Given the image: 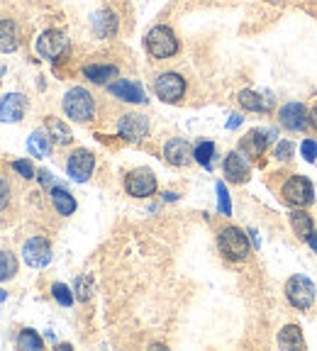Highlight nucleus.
Listing matches in <instances>:
<instances>
[{"label": "nucleus", "mask_w": 317, "mask_h": 351, "mask_svg": "<svg viewBox=\"0 0 317 351\" xmlns=\"http://www.w3.org/2000/svg\"><path fill=\"white\" fill-rule=\"evenodd\" d=\"M64 112L71 117L73 122H88L95 115V103L93 95L88 93L86 88H71L64 95Z\"/></svg>", "instance_id": "obj_1"}, {"label": "nucleus", "mask_w": 317, "mask_h": 351, "mask_svg": "<svg viewBox=\"0 0 317 351\" xmlns=\"http://www.w3.org/2000/svg\"><path fill=\"white\" fill-rule=\"evenodd\" d=\"M147 51L154 59H169L178 51V39H176L174 29L166 25H156L154 29H149L147 34Z\"/></svg>", "instance_id": "obj_2"}, {"label": "nucleus", "mask_w": 317, "mask_h": 351, "mask_svg": "<svg viewBox=\"0 0 317 351\" xmlns=\"http://www.w3.org/2000/svg\"><path fill=\"white\" fill-rule=\"evenodd\" d=\"M220 249H222V254L227 258H232V261H242V258L249 256V239H246V234L242 230H237V227H224L222 232H220Z\"/></svg>", "instance_id": "obj_3"}, {"label": "nucleus", "mask_w": 317, "mask_h": 351, "mask_svg": "<svg viewBox=\"0 0 317 351\" xmlns=\"http://www.w3.org/2000/svg\"><path fill=\"white\" fill-rule=\"evenodd\" d=\"M285 295H288L290 305L298 310H307L315 302V283L305 276H293L285 283Z\"/></svg>", "instance_id": "obj_4"}, {"label": "nucleus", "mask_w": 317, "mask_h": 351, "mask_svg": "<svg viewBox=\"0 0 317 351\" xmlns=\"http://www.w3.org/2000/svg\"><path fill=\"white\" fill-rule=\"evenodd\" d=\"M283 197L296 208H307L312 203V197H315V188H312V183L307 181L305 176H293V178L285 181Z\"/></svg>", "instance_id": "obj_5"}, {"label": "nucleus", "mask_w": 317, "mask_h": 351, "mask_svg": "<svg viewBox=\"0 0 317 351\" xmlns=\"http://www.w3.org/2000/svg\"><path fill=\"white\" fill-rule=\"evenodd\" d=\"M69 49V39L59 29H47L37 39V54L47 61H56L64 51Z\"/></svg>", "instance_id": "obj_6"}, {"label": "nucleus", "mask_w": 317, "mask_h": 351, "mask_svg": "<svg viewBox=\"0 0 317 351\" xmlns=\"http://www.w3.org/2000/svg\"><path fill=\"white\" fill-rule=\"evenodd\" d=\"M154 90L164 103H178L186 93V81L178 73H161L154 83Z\"/></svg>", "instance_id": "obj_7"}, {"label": "nucleus", "mask_w": 317, "mask_h": 351, "mask_svg": "<svg viewBox=\"0 0 317 351\" xmlns=\"http://www.w3.org/2000/svg\"><path fill=\"white\" fill-rule=\"evenodd\" d=\"M22 256H25V263L32 266V269H44V266L51 261L49 241L44 239V237H34V239L25 241V247H22Z\"/></svg>", "instance_id": "obj_8"}, {"label": "nucleus", "mask_w": 317, "mask_h": 351, "mask_svg": "<svg viewBox=\"0 0 317 351\" xmlns=\"http://www.w3.org/2000/svg\"><path fill=\"white\" fill-rule=\"evenodd\" d=\"M127 193L134 197H149L154 191H156V176L149 169H134L130 176H127Z\"/></svg>", "instance_id": "obj_9"}, {"label": "nucleus", "mask_w": 317, "mask_h": 351, "mask_svg": "<svg viewBox=\"0 0 317 351\" xmlns=\"http://www.w3.org/2000/svg\"><path fill=\"white\" fill-rule=\"evenodd\" d=\"M93 166H95V159L93 154L86 152V149H76V152L69 156V176H71L76 183H86L93 173Z\"/></svg>", "instance_id": "obj_10"}, {"label": "nucleus", "mask_w": 317, "mask_h": 351, "mask_svg": "<svg viewBox=\"0 0 317 351\" xmlns=\"http://www.w3.org/2000/svg\"><path fill=\"white\" fill-rule=\"evenodd\" d=\"M307 122H310V115H307L305 105L301 103H288L281 108V125L285 127V130L290 132H301L307 127Z\"/></svg>", "instance_id": "obj_11"}, {"label": "nucleus", "mask_w": 317, "mask_h": 351, "mask_svg": "<svg viewBox=\"0 0 317 351\" xmlns=\"http://www.w3.org/2000/svg\"><path fill=\"white\" fill-rule=\"evenodd\" d=\"M117 132H120V137L130 139V142H139L149 132V122L144 115H125L117 125Z\"/></svg>", "instance_id": "obj_12"}, {"label": "nucleus", "mask_w": 317, "mask_h": 351, "mask_svg": "<svg viewBox=\"0 0 317 351\" xmlns=\"http://www.w3.org/2000/svg\"><path fill=\"white\" fill-rule=\"evenodd\" d=\"M27 108V100L20 93H8L5 98L0 100V120L3 122H20Z\"/></svg>", "instance_id": "obj_13"}, {"label": "nucleus", "mask_w": 317, "mask_h": 351, "mask_svg": "<svg viewBox=\"0 0 317 351\" xmlns=\"http://www.w3.org/2000/svg\"><path fill=\"white\" fill-rule=\"evenodd\" d=\"M224 176L232 183H244L249 178V161L239 152L227 154V159H224Z\"/></svg>", "instance_id": "obj_14"}, {"label": "nucleus", "mask_w": 317, "mask_h": 351, "mask_svg": "<svg viewBox=\"0 0 317 351\" xmlns=\"http://www.w3.org/2000/svg\"><path fill=\"white\" fill-rule=\"evenodd\" d=\"M110 93L115 95V98L125 100V103H144L147 100V95H144L142 86L134 81H115V83H110Z\"/></svg>", "instance_id": "obj_15"}, {"label": "nucleus", "mask_w": 317, "mask_h": 351, "mask_svg": "<svg viewBox=\"0 0 317 351\" xmlns=\"http://www.w3.org/2000/svg\"><path fill=\"white\" fill-rule=\"evenodd\" d=\"M164 156H166V161H169V164L186 166L188 161H191V156H193V149H191V144H188L186 139L176 137V139H171V142H166Z\"/></svg>", "instance_id": "obj_16"}, {"label": "nucleus", "mask_w": 317, "mask_h": 351, "mask_svg": "<svg viewBox=\"0 0 317 351\" xmlns=\"http://www.w3.org/2000/svg\"><path fill=\"white\" fill-rule=\"evenodd\" d=\"M274 134H276L274 130H268V132H263V130H254V132H249V134H246L244 139H242L239 147L244 149L246 154H252V156H259V154L266 152L268 142H271V137H274Z\"/></svg>", "instance_id": "obj_17"}, {"label": "nucleus", "mask_w": 317, "mask_h": 351, "mask_svg": "<svg viewBox=\"0 0 317 351\" xmlns=\"http://www.w3.org/2000/svg\"><path fill=\"white\" fill-rule=\"evenodd\" d=\"M93 29L98 37H113L117 32V17L115 12L100 10L98 15H93Z\"/></svg>", "instance_id": "obj_18"}, {"label": "nucleus", "mask_w": 317, "mask_h": 351, "mask_svg": "<svg viewBox=\"0 0 317 351\" xmlns=\"http://www.w3.org/2000/svg\"><path fill=\"white\" fill-rule=\"evenodd\" d=\"M20 37H17V27L12 20H0V51L8 54V51H15Z\"/></svg>", "instance_id": "obj_19"}, {"label": "nucleus", "mask_w": 317, "mask_h": 351, "mask_svg": "<svg viewBox=\"0 0 317 351\" xmlns=\"http://www.w3.org/2000/svg\"><path fill=\"white\" fill-rule=\"evenodd\" d=\"M83 76L93 83H108V81H113V78H117V66H110V64L86 66V69H83Z\"/></svg>", "instance_id": "obj_20"}, {"label": "nucleus", "mask_w": 317, "mask_h": 351, "mask_svg": "<svg viewBox=\"0 0 317 351\" xmlns=\"http://www.w3.org/2000/svg\"><path fill=\"white\" fill-rule=\"evenodd\" d=\"M51 203H54V208L59 215H71L73 210H76V200H73V195L61 186L51 188Z\"/></svg>", "instance_id": "obj_21"}, {"label": "nucleus", "mask_w": 317, "mask_h": 351, "mask_svg": "<svg viewBox=\"0 0 317 351\" xmlns=\"http://www.w3.org/2000/svg\"><path fill=\"white\" fill-rule=\"evenodd\" d=\"M290 225H293V232L298 234V239H303V241L310 239L312 230H315L310 215H305L303 210H293V213H290Z\"/></svg>", "instance_id": "obj_22"}, {"label": "nucleus", "mask_w": 317, "mask_h": 351, "mask_svg": "<svg viewBox=\"0 0 317 351\" xmlns=\"http://www.w3.org/2000/svg\"><path fill=\"white\" fill-rule=\"evenodd\" d=\"M279 346L281 349H301L303 346V332L298 324H285L279 332Z\"/></svg>", "instance_id": "obj_23"}, {"label": "nucleus", "mask_w": 317, "mask_h": 351, "mask_svg": "<svg viewBox=\"0 0 317 351\" xmlns=\"http://www.w3.org/2000/svg\"><path fill=\"white\" fill-rule=\"evenodd\" d=\"M239 105L246 110H252V112H266V110L271 108V100H266L263 95L254 93V90H242Z\"/></svg>", "instance_id": "obj_24"}, {"label": "nucleus", "mask_w": 317, "mask_h": 351, "mask_svg": "<svg viewBox=\"0 0 317 351\" xmlns=\"http://www.w3.org/2000/svg\"><path fill=\"white\" fill-rule=\"evenodd\" d=\"M51 144H49V137L44 134V132H32L27 139V152L32 154V156H37V159H44L47 154H49Z\"/></svg>", "instance_id": "obj_25"}, {"label": "nucleus", "mask_w": 317, "mask_h": 351, "mask_svg": "<svg viewBox=\"0 0 317 351\" xmlns=\"http://www.w3.org/2000/svg\"><path fill=\"white\" fill-rule=\"evenodd\" d=\"M44 341L39 339V335L34 329H22L17 337V349L20 351H42Z\"/></svg>", "instance_id": "obj_26"}, {"label": "nucleus", "mask_w": 317, "mask_h": 351, "mask_svg": "<svg viewBox=\"0 0 317 351\" xmlns=\"http://www.w3.org/2000/svg\"><path fill=\"white\" fill-rule=\"evenodd\" d=\"M213 156H215V144L213 142H200L196 149H193V159H196L200 166H205V169L213 166Z\"/></svg>", "instance_id": "obj_27"}, {"label": "nucleus", "mask_w": 317, "mask_h": 351, "mask_svg": "<svg viewBox=\"0 0 317 351\" xmlns=\"http://www.w3.org/2000/svg\"><path fill=\"white\" fill-rule=\"evenodd\" d=\"M17 274V261L10 252H0V280H8Z\"/></svg>", "instance_id": "obj_28"}, {"label": "nucleus", "mask_w": 317, "mask_h": 351, "mask_svg": "<svg viewBox=\"0 0 317 351\" xmlns=\"http://www.w3.org/2000/svg\"><path fill=\"white\" fill-rule=\"evenodd\" d=\"M51 295H54V300L59 302V305H64V307H69L73 302L71 288H69V285H64V283H54V285H51Z\"/></svg>", "instance_id": "obj_29"}, {"label": "nucleus", "mask_w": 317, "mask_h": 351, "mask_svg": "<svg viewBox=\"0 0 317 351\" xmlns=\"http://www.w3.org/2000/svg\"><path fill=\"white\" fill-rule=\"evenodd\" d=\"M215 191H218V208L222 215H232V203H230V193H227V186L224 183H218L215 186Z\"/></svg>", "instance_id": "obj_30"}, {"label": "nucleus", "mask_w": 317, "mask_h": 351, "mask_svg": "<svg viewBox=\"0 0 317 351\" xmlns=\"http://www.w3.org/2000/svg\"><path fill=\"white\" fill-rule=\"evenodd\" d=\"M49 130H51V132H54V134H56L54 139H56V142H59V144H69V142H71V132L66 130V127L61 125V122L51 120V122H49Z\"/></svg>", "instance_id": "obj_31"}, {"label": "nucleus", "mask_w": 317, "mask_h": 351, "mask_svg": "<svg viewBox=\"0 0 317 351\" xmlns=\"http://www.w3.org/2000/svg\"><path fill=\"white\" fill-rule=\"evenodd\" d=\"M91 291H93V283H91V278H78L76 280V293H78V300H88L91 298Z\"/></svg>", "instance_id": "obj_32"}, {"label": "nucleus", "mask_w": 317, "mask_h": 351, "mask_svg": "<svg viewBox=\"0 0 317 351\" xmlns=\"http://www.w3.org/2000/svg\"><path fill=\"white\" fill-rule=\"evenodd\" d=\"M301 149H303V159H305V161H310V164H312V161L317 159V142H315V139H305Z\"/></svg>", "instance_id": "obj_33"}, {"label": "nucleus", "mask_w": 317, "mask_h": 351, "mask_svg": "<svg viewBox=\"0 0 317 351\" xmlns=\"http://www.w3.org/2000/svg\"><path fill=\"white\" fill-rule=\"evenodd\" d=\"M12 169H15L22 178H34V169H32V164H30V161H22V159L12 161Z\"/></svg>", "instance_id": "obj_34"}, {"label": "nucleus", "mask_w": 317, "mask_h": 351, "mask_svg": "<svg viewBox=\"0 0 317 351\" xmlns=\"http://www.w3.org/2000/svg\"><path fill=\"white\" fill-rule=\"evenodd\" d=\"M290 156H293V142H281L279 147H276V159L288 161Z\"/></svg>", "instance_id": "obj_35"}, {"label": "nucleus", "mask_w": 317, "mask_h": 351, "mask_svg": "<svg viewBox=\"0 0 317 351\" xmlns=\"http://www.w3.org/2000/svg\"><path fill=\"white\" fill-rule=\"evenodd\" d=\"M8 200H10V186H8V183L0 178V210L5 208Z\"/></svg>", "instance_id": "obj_36"}, {"label": "nucleus", "mask_w": 317, "mask_h": 351, "mask_svg": "<svg viewBox=\"0 0 317 351\" xmlns=\"http://www.w3.org/2000/svg\"><path fill=\"white\" fill-rule=\"evenodd\" d=\"M39 181H42L44 188H54L56 186L54 173H49V171H39Z\"/></svg>", "instance_id": "obj_37"}, {"label": "nucleus", "mask_w": 317, "mask_h": 351, "mask_svg": "<svg viewBox=\"0 0 317 351\" xmlns=\"http://www.w3.org/2000/svg\"><path fill=\"white\" fill-rule=\"evenodd\" d=\"M242 125V115H230V122H227V130H237V127Z\"/></svg>", "instance_id": "obj_38"}, {"label": "nucleus", "mask_w": 317, "mask_h": 351, "mask_svg": "<svg viewBox=\"0 0 317 351\" xmlns=\"http://www.w3.org/2000/svg\"><path fill=\"white\" fill-rule=\"evenodd\" d=\"M307 241H310V247L317 252V227H315V230H312V234H310V239H307Z\"/></svg>", "instance_id": "obj_39"}, {"label": "nucleus", "mask_w": 317, "mask_h": 351, "mask_svg": "<svg viewBox=\"0 0 317 351\" xmlns=\"http://www.w3.org/2000/svg\"><path fill=\"white\" fill-rule=\"evenodd\" d=\"M310 122H312V127H315V130H317V108L310 112Z\"/></svg>", "instance_id": "obj_40"}, {"label": "nucleus", "mask_w": 317, "mask_h": 351, "mask_svg": "<svg viewBox=\"0 0 317 351\" xmlns=\"http://www.w3.org/2000/svg\"><path fill=\"white\" fill-rule=\"evenodd\" d=\"M5 298H8V295H5V293H3V291H0V302H3V300H5Z\"/></svg>", "instance_id": "obj_41"}, {"label": "nucleus", "mask_w": 317, "mask_h": 351, "mask_svg": "<svg viewBox=\"0 0 317 351\" xmlns=\"http://www.w3.org/2000/svg\"><path fill=\"white\" fill-rule=\"evenodd\" d=\"M268 3H283V0H268Z\"/></svg>", "instance_id": "obj_42"}]
</instances>
